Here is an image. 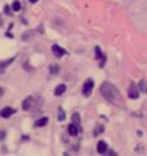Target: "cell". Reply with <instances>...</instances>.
Listing matches in <instances>:
<instances>
[{
  "instance_id": "13",
  "label": "cell",
  "mask_w": 147,
  "mask_h": 156,
  "mask_svg": "<svg viewBox=\"0 0 147 156\" xmlns=\"http://www.w3.org/2000/svg\"><path fill=\"white\" fill-rule=\"evenodd\" d=\"M138 88H139L140 91H143V93H146V94H147V83H146V80H140Z\"/></svg>"
},
{
  "instance_id": "22",
  "label": "cell",
  "mask_w": 147,
  "mask_h": 156,
  "mask_svg": "<svg viewBox=\"0 0 147 156\" xmlns=\"http://www.w3.org/2000/svg\"><path fill=\"white\" fill-rule=\"evenodd\" d=\"M6 36H7V37H12V35L10 32H7V33H6Z\"/></svg>"
},
{
  "instance_id": "18",
  "label": "cell",
  "mask_w": 147,
  "mask_h": 156,
  "mask_svg": "<svg viewBox=\"0 0 147 156\" xmlns=\"http://www.w3.org/2000/svg\"><path fill=\"white\" fill-rule=\"evenodd\" d=\"M103 131V126H98V127L95 128V136H98V134H100V133Z\"/></svg>"
},
{
  "instance_id": "3",
  "label": "cell",
  "mask_w": 147,
  "mask_h": 156,
  "mask_svg": "<svg viewBox=\"0 0 147 156\" xmlns=\"http://www.w3.org/2000/svg\"><path fill=\"white\" fill-rule=\"evenodd\" d=\"M128 95H129V98H132V100H138V98H139V88H138V86H136L135 83H131L129 90H128Z\"/></svg>"
},
{
  "instance_id": "2",
  "label": "cell",
  "mask_w": 147,
  "mask_h": 156,
  "mask_svg": "<svg viewBox=\"0 0 147 156\" xmlns=\"http://www.w3.org/2000/svg\"><path fill=\"white\" fill-rule=\"evenodd\" d=\"M92 88H94V82L91 79H88L83 86V95L84 97H89L92 94Z\"/></svg>"
},
{
  "instance_id": "23",
  "label": "cell",
  "mask_w": 147,
  "mask_h": 156,
  "mask_svg": "<svg viewBox=\"0 0 147 156\" xmlns=\"http://www.w3.org/2000/svg\"><path fill=\"white\" fill-rule=\"evenodd\" d=\"M29 1H30V3H36L37 0H29Z\"/></svg>"
},
{
  "instance_id": "1",
  "label": "cell",
  "mask_w": 147,
  "mask_h": 156,
  "mask_svg": "<svg viewBox=\"0 0 147 156\" xmlns=\"http://www.w3.org/2000/svg\"><path fill=\"white\" fill-rule=\"evenodd\" d=\"M100 94L104 100H107L110 104H113L117 108H125V101H124L121 93L118 91V88L115 87L114 84L109 83V82H104L100 86Z\"/></svg>"
},
{
  "instance_id": "16",
  "label": "cell",
  "mask_w": 147,
  "mask_h": 156,
  "mask_svg": "<svg viewBox=\"0 0 147 156\" xmlns=\"http://www.w3.org/2000/svg\"><path fill=\"white\" fill-rule=\"evenodd\" d=\"M12 10H14V11H19L21 10V3L18 0H15V1L12 3Z\"/></svg>"
},
{
  "instance_id": "15",
  "label": "cell",
  "mask_w": 147,
  "mask_h": 156,
  "mask_svg": "<svg viewBox=\"0 0 147 156\" xmlns=\"http://www.w3.org/2000/svg\"><path fill=\"white\" fill-rule=\"evenodd\" d=\"M65 117H66V113H65V111L62 108H59V112H58V120H59V122H62V120H65Z\"/></svg>"
},
{
  "instance_id": "14",
  "label": "cell",
  "mask_w": 147,
  "mask_h": 156,
  "mask_svg": "<svg viewBox=\"0 0 147 156\" xmlns=\"http://www.w3.org/2000/svg\"><path fill=\"white\" fill-rule=\"evenodd\" d=\"M72 120H73V123H74L76 126H80V115H79L77 112H76V113H73Z\"/></svg>"
},
{
  "instance_id": "20",
  "label": "cell",
  "mask_w": 147,
  "mask_h": 156,
  "mask_svg": "<svg viewBox=\"0 0 147 156\" xmlns=\"http://www.w3.org/2000/svg\"><path fill=\"white\" fill-rule=\"evenodd\" d=\"M6 137V131H0V140H4Z\"/></svg>"
},
{
  "instance_id": "21",
  "label": "cell",
  "mask_w": 147,
  "mask_h": 156,
  "mask_svg": "<svg viewBox=\"0 0 147 156\" xmlns=\"http://www.w3.org/2000/svg\"><path fill=\"white\" fill-rule=\"evenodd\" d=\"M3 94H4V88H3V87H0V97L3 95Z\"/></svg>"
},
{
  "instance_id": "7",
  "label": "cell",
  "mask_w": 147,
  "mask_h": 156,
  "mask_svg": "<svg viewBox=\"0 0 147 156\" xmlns=\"http://www.w3.org/2000/svg\"><path fill=\"white\" fill-rule=\"evenodd\" d=\"M96 149H98V153L103 155V153L107 152V144H106L104 141H99L98 145H96Z\"/></svg>"
},
{
  "instance_id": "4",
  "label": "cell",
  "mask_w": 147,
  "mask_h": 156,
  "mask_svg": "<svg viewBox=\"0 0 147 156\" xmlns=\"http://www.w3.org/2000/svg\"><path fill=\"white\" fill-rule=\"evenodd\" d=\"M35 98L33 97H28V98H25L24 102H22V109L24 111H30V109L35 106Z\"/></svg>"
},
{
  "instance_id": "17",
  "label": "cell",
  "mask_w": 147,
  "mask_h": 156,
  "mask_svg": "<svg viewBox=\"0 0 147 156\" xmlns=\"http://www.w3.org/2000/svg\"><path fill=\"white\" fill-rule=\"evenodd\" d=\"M50 72L51 73H58L59 72V66H58V65H51V66H50Z\"/></svg>"
},
{
  "instance_id": "10",
  "label": "cell",
  "mask_w": 147,
  "mask_h": 156,
  "mask_svg": "<svg viewBox=\"0 0 147 156\" xmlns=\"http://www.w3.org/2000/svg\"><path fill=\"white\" fill-rule=\"evenodd\" d=\"M14 60H15V55L12 57V58H10V60L1 61V62H0V72H3V71H4V68H6V66H8V65L11 64V62H12Z\"/></svg>"
},
{
  "instance_id": "5",
  "label": "cell",
  "mask_w": 147,
  "mask_h": 156,
  "mask_svg": "<svg viewBox=\"0 0 147 156\" xmlns=\"http://www.w3.org/2000/svg\"><path fill=\"white\" fill-rule=\"evenodd\" d=\"M52 52H54V55L58 57V58H61L62 55H66V54H68V51H66L65 48L59 47L58 44H54V46H52Z\"/></svg>"
},
{
  "instance_id": "11",
  "label": "cell",
  "mask_w": 147,
  "mask_h": 156,
  "mask_svg": "<svg viewBox=\"0 0 147 156\" xmlns=\"http://www.w3.org/2000/svg\"><path fill=\"white\" fill-rule=\"evenodd\" d=\"M65 91H66V84H59V86H56L54 93H55V95H62Z\"/></svg>"
},
{
  "instance_id": "6",
  "label": "cell",
  "mask_w": 147,
  "mask_h": 156,
  "mask_svg": "<svg viewBox=\"0 0 147 156\" xmlns=\"http://www.w3.org/2000/svg\"><path fill=\"white\" fill-rule=\"evenodd\" d=\"M14 113H15V109L7 106V108H3L1 111H0V116L6 119V117H10L11 115H14Z\"/></svg>"
},
{
  "instance_id": "8",
  "label": "cell",
  "mask_w": 147,
  "mask_h": 156,
  "mask_svg": "<svg viewBox=\"0 0 147 156\" xmlns=\"http://www.w3.org/2000/svg\"><path fill=\"white\" fill-rule=\"evenodd\" d=\"M95 54H96V58H100V68H103L104 62H106V55H104V54H102V51H100L99 47L95 48Z\"/></svg>"
},
{
  "instance_id": "12",
  "label": "cell",
  "mask_w": 147,
  "mask_h": 156,
  "mask_svg": "<svg viewBox=\"0 0 147 156\" xmlns=\"http://www.w3.org/2000/svg\"><path fill=\"white\" fill-rule=\"evenodd\" d=\"M47 123H48V117H41V119H39L36 123H35V126H36V127H43V126H45Z\"/></svg>"
},
{
  "instance_id": "24",
  "label": "cell",
  "mask_w": 147,
  "mask_h": 156,
  "mask_svg": "<svg viewBox=\"0 0 147 156\" xmlns=\"http://www.w3.org/2000/svg\"><path fill=\"white\" fill-rule=\"evenodd\" d=\"M0 25H1V17H0Z\"/></svg>"
},
{
  "instance_id": "9",
  "label": "cell",
  "mask_w": 147,
  "mask_h": 156,
  "mask_svg": "<svg viewBox=\"0 0 147 156\" xmlns=\"http://www.w3.org/2000/svg\"><path fill=\"white\" fill-rule=\"evenodd\" d=\"M68 131H69V134H70V136H73V137L77 136V134H79V126H76L74 123H72L68 127Z\"/></svg>"
},
{
  "instance_id": "19",
  "label": "cell",
  "mask_w": 147,
  "mask_h": 156,
  "mask_svg": "<svg viewBox=\"0 0 147 156\" xmlns=\"http://www.w3.org/2000/svg\"><path fill=\"white\" fill-rule=\"evenodd\" d=\"M4 14H7V15H10V14H11V10H10V7H8V6H6V7H4Z\"/></svg>"
}]
</instances>
